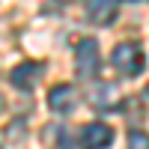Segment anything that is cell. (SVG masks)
Segmentation results:
<instances>
[{"instance_id":"4","label":"cell","mask_w":149,"mask_h":149,"mask_svg":"<svg viewBox=\"0 0 149 149\" xmlns=\"http://www.w3.org/2000/svg\"><path fill=\"white\" fill-rule=\"evenodd\" d=\"M90 102L93 107H102V110H116L122 104V95H119V86L110 84V81H95L93 90H90Z\"/></svg>"},{"instance_id":"5","label":"cell","mask_w":149,"mask_h":149,"mask_svg":"<svg viewBox=\"0 0 149 149\" xmlns=\"http://www.w3.org/2000/svg\"><path fill=\"white\" fill-rule=\"evenodd\" d=\"M116 3L113 0H86V18H90L93 24H102V27H107V24L116 21Z\"/></svg>"},{"instance_id":"9","label":"cell","mask_w":149,"mask_h":149,"mask_svg":"<svg viewBox=\"0 0 149 149\" xmlns=\"http://www.w3.org/2000/svg\"><path fill=\"white\" fill-rule=\"evenodd\" d=\"M146 98H149V90H146Z\"/></svg>"},{"instance_id":"1","label":"cell","mask_w":149,"mask_h":149,"mask_svg":"<svg viewBox=\"0 0 149 149\" xmlns=\"http://www.w3.org/2000/svg\"><path fill=\"white\" fill-rule=\"evenodd\" d=\"M110 63H113V69L119 74H125V78H137V74L143 72L146 60H143V51L137 42H119L113 48V54H110Z\"/></svg>"},{"instance_id":"6","label":"cell","mask_w":149,"mask_h":149,"mask_svg":"<svg viewBox=\"0 0 149 149\" xmlns=\"http://www.w3.org/2000/svg\"><path fill=\"white\" fill-rule=\"evenodd\" d=\"M39 78H42V66L39 63H21V66H15L9 72V81L18 90H33Z\"/></svg>"},{"instance_id":"8","label":"cell","mask_w":149,"mask_h":149,"mask_svg":"<svg viewBox=\"0 0 149 149\" xmlns=\"http://www.w3.org/2000/svg\"><path fill=\"white\" fill-rule=\"evenodd\" d=\"M128 149H149V134L131 131V134H128Z\"/></svg>"},{"instance_id":"2","label":"cell","mask_w":149,"mask_h":149,"mask_svg":"<svg viewBox=\"0 0 149 149\" xmlns=\"http://www.w3.org/2000/svg\"><path fill=\"white\" fill-rule=\"evenodd\" d=\"M98 63H102V57H98V45L95 39H84L78 42V48H74V66H78V74L86 81L95 78L98 72Z\"/></svg>"},{"instance_id":"3","label":"cell","mask_w":149,"mask_h":149,"mask_svg":"<svg viewBox=\"0 0 149 149\" xmlns=\"http://www.w3.org/2000/svg\"><path fill=\"white\" fill-rule=\"evenodd\" d=\"M113 143V128L104 122H86L81 128V146L84 149H107Z\"/></svg>"},{"instance_id":"7","label":"cell","mask_w":149,"mask_h":149,"mask_svg":"<svg viewBox=\"0 0 149 149\" xmlns=\"http://www.w3.org/2000/svg\"><path fill=\"white\" fill-rule=\"evenodd\" d=\"M48 104H51V110H57V113H69V110L78 104L74 86H69V84H57L54 90L48 93Z\"/></svg>"}]
</instances>
